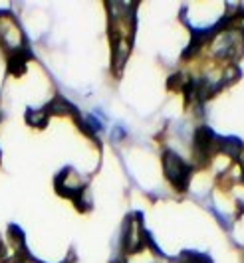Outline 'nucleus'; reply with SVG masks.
<instances>
[{"instance_id": "nucleus-8", "label": "nucleus", "mask_w": 244, "mask_h": 263, "mask_svg": "<svg viewBox=\"0 0 244 263\" xmlns=\"http://www.w3.org/2000/svg\"><path fill=\"white\" fill-rule=\"evenodd\" d=\"M111 263H125V259H123V257H117V259H113Z\"/></svg>"}, {"instance_id": "nucleus-1", "label": "nucleus", "mask_w": 244, "mask_h": 263, "mask_svg": "<svg viewBox=\"0 0 244 263\" xmlns=\"http://www.w3.org/2000/svg\"><path fill=\"white\" fill-rule=\"evenodd\" d=\"M0 42L8 50V53L28 50L22 28L18 26V22H16V18H14L12 14H0Z\"/></svg>"}, {"instance_id": "nucleus-2", "label": "nucleus", "mask_w": 244, "mask_h": 263, "mask_svg": "<svg viewBox=\"0 0 244 263\" xmlns=\"http://www.w3.org/2000/svg\"><path fill=\"white\" fill-rule=\"evenodd\" d=\"M163 168H165L167 178L173 182V186H175L179 192H185L187 190L190 180V166L185 160H181L173 151H167L163 155Z\"/></svg>"}, {"instance_id": "nucleus-5", "label": "nucleus", "mask_w": 244, "mask_h": 263, "mask_svg": "<svg viewBox=\"0 0 244 263\" xmlns=\"http://www.w3.org/2000/svg\"><path fill=\"white\" fill-rule=\"evenodd\" d=\"M218 151H220L222 155H226V157L238 158L240 153H242V143H240V139H236V137H224V139L218 141Z\"/></svg>"}, {"instance_id": "nucleus-7", "label": "nucleus", "mask_w": 244, "mask_h": 263, "mask_svg": "<svg viewBox=\"0 0 244 263\" xmlns=\"http://www.w3.org/2000/svg\"><path fill=\"white\" fill-rule=\"evenodd\" d=\"M123 137H125V131H123L121 127H117V129L113 131V141H121Z\"/></svg>"}, {"instance_id": "nucleus-4", "label": "nucleus", "mask_w": 244, "mask_h": 263, "mask_svg": "<svg viewBox=\"0 0 244 263\" xmlns=\"http://www.w3.org/2000/svg\"><path fill=\"white\" fill-rule=\"evenodd\" d=\"M44 109H46V113H48V115H52V113H54V115H69V113H72V115H76V117H78L76 107L72 105L68 99H64L62 95H56L54 99L44 107Z\"/></svg>"}, {"instance_id": "nucleus-6", "label": "nucleus", "mask_w": 244, "mask_h": 263, "mask_svg": "<svg viewBox=\"0 0 244 263\" xmlns=\"http://www.w3.org/2000/svg\"><path fill=\"white\" fill-rule=\"evenodd\" d=\"M48 113H46V109H28L26 111V123L30 127H46L48 125Z\"/></svg>"}, {"instance_id": "nucleus-3", "label": "nucleus", "mask_w": 244, "mask_h": 263, "mask_svg": "<svg viewBox=\"0 0 244 263\" xmlns=\"http://www.w3.org/2000/svg\"><path fill=\"white\" fill-rule=\"evenodd\" d=\"M56 188H58V192L62 196L69 198V200H78L85 192L83 180L72 168H66V171H62L56 176Z\"/></svg>"}]
</instances>
